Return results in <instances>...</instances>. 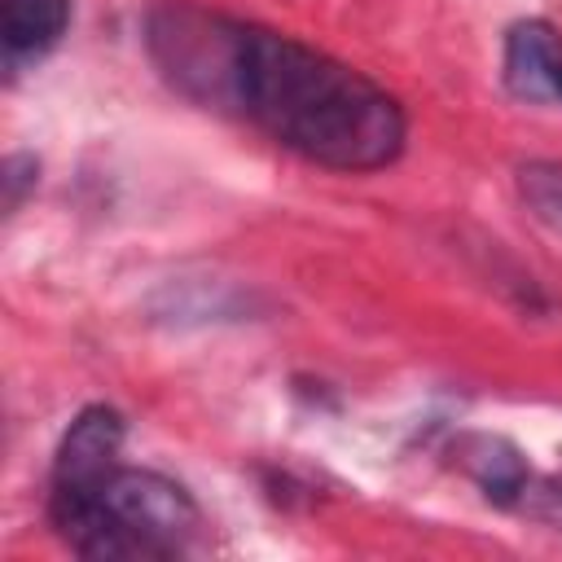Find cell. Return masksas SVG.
<instances>
[{"label": "cell", "instance_id": "1", "mask_svg": "<svg viewBox=\"0 0 562 562\" xmlns=\"http://www.w3.org/2000/svg\"><path fill=\"white\" fill-rule=\"evenodd\" d=\"M158 70L198 105L263 127L285 149L334 171H378L404 154L400 101L347 61L193 4L149 18Z\"/></svg>", "mask_w": 562, "mask_h": 562}, {"label": "cell", "instance_id": "2", "mask_svg": "<svg viewBox=\"0 0 562 562\" xmlns=\"http://www.w3.org/2000/svg\"><path fill=\"white\" fill-rule=\"evenodd\" d=\"M48 514L83 558H180L202 531V514L180 483L123 461L88 483H53Z\"/></svg>", "mask_w": 562, "mask_h": 562}, {"label": "cell", "instance_id": "3", "mask_svg": "<svg viewBox=\"0 0 562 562\" xmlns=\"http://www.w3.org/2000/svg\"><path fill=\"white\" fill-rule=\"evenodd\" d=\"M505 88L518 101L562 105V35L549 22L527 18V22L509 26V35H505Z\"/></svg>", "mask_w": 562, "mask_h": 562}, {"label": "cell", "instance_id": "4", "mask_svg": "<svg viewBox=\"0 0 562 562\" xmlns=\"http://www.w3.org/2000/svg\"><path fill=\"white\" fill-rule=\"evenodd\" d=\"M123 448V417L105 404L83 408L70 430L61 435L57 461H53V483H88L97 474H105L119 461Z\"/></svg>", "mask_w": 562, "mask_h": 562}, {"label": "cell", "instance_id": "5", "mask_svg": "<svg viewBox=\"0 0 562 562\" xmlns=\"http://www.w3.org/2000/svg\"><path fill=\"white\" fill-rule=\"evenodd\" d=\"M70 26V0H0V40L4 66L44 57Z\"/></svg>", "mask_w": 562, "mask_h": 562}, {"label": "cell", "instance_id": "6", "mask_svg": "<svg viewBox=\"0 0 562 562\" xmlns=\"http://www.w3.org/2000/svg\"><path fill=\"white\" fill-rule=\"evenodd\" d=\"M452 461L501 505H514L527 492V461L501 435H461L452 443Z\"/></svg>", "mask_w": 562, "mask_h": 562}, {"label": "cell", "instance_id": "7", "mask_svg": "<svg viewBox=\"0 0 562 562\" xmlns=\"http://www.w3.org/2000/svg\"><path fill=\"white\" fill-rule=\"evenodd\" d=\"M518 193L540 224L562 233V162H522Z\"/></svg>", "mask_w": 562, "mask_h": 562}, {"label": "cell", "instance_id": "8", "mask_svg": "<svg viewBox=\"0 0 562 562\" xmlns=\"http://www.w3.org/2000/svg\"><path fill=\"white\" fill-rule=\"evenodd\" d=\"M558 492H562V474H558Z\"/></svg>", "mask_w": 562, "mask_h": 562}]
</instances>
